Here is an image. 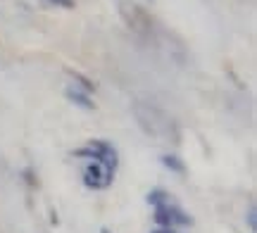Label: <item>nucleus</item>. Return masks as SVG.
Segmentation results:
<instances>
[{
	"label": "nucleus",
	"mask_w": 257,
	"mask_h": 233,
	"mask_svg": "<svg viewBox=\"0 0 257 233\" xmlns=\"http://www.w3.org/2000/svg\"><path fill=\"white\" fill-rule=\"evenodd\" d=\"M167 202H169V193L162 190V188H155V190L148 193V205L160 207V205H167Z\"/></svg>",
	"instance_id": "obj_4"
},
{
	"label": "nucleus",
	"mask_w": 257,
	"mask_h": 233,
	"mask_svg": "<svg viewBox=\"0 0 257 233\" xmlns=\"http://www.w3.org/2000/svg\"><path fill=\"white\" fill-rule=\"evenodd\" d=\"M248 226H250V231H255V228H257V221H255V207H250V209H248Z\"/></svg>",
	"instance_id": "obj_9"
},
{
	"label": "nucleus",
	"mask_w": 257,
	"mask_h": 233,
	"mask_svg": "<svg viewBox=\"0 0 257 233\" xmlns=\"http://www.w3.org/2000/svg\"><path fill=\"white\" fill-rule=\"evenodd\" d=\"M50 5H57V8H74V0H48Z\"/></svg>",
	"instance_id": "obj_8"
},
{
	"label": "nucleus",
	"mask_w": 257,
	"mask_h": 233,
	"mask_svg": "<svg viewBox=\"0 0 257 233\" xmlns=\"http://www.w3.org/2000/svg\"><path fill=\"white\" fill-rule=\"evenodd\" d=\"M102 233H110V231H107V228H102Z\"/></svg>",
	"instance_id": "obj_11"
},
{
	"label": "nucleus",
	"mask_w": 257,
	"mask_h": 233,
	"mask_svg": "<svg viewBox=\"0 0 257 233\" xmlns=\"http://www.w3.org/2000/svg\"><path fill=\"white\" fill-rule=\"evenodd\" d=\"M67 74L72 76L74 81H79V86H81V88L86 91V93H91V91H95V84H93V81L88 79V76H83L81 72H74V69H67Z\"/></svg>",
	"instance_id": "obj_5"
},
{
	"label": "nucleus",
	"mask_w": 257,
	"mask_h": 233,
	"mask_svg": "<svg viewBox=\"0 0 257 233\" xmlns=\"http://www.w3.org/2000/svg\"><path fill=\"white\" fill-rule=\"evenodd\" d=\"M172 221H174V226H191L193 219L188 214H186L184 209H179L176 205H172Z\"/></svg>",
	"instance_id": "obj_7"
},
{
	"label": "nucleus",
	"mask_w": 257,
	"mask_h": 233,
	"mask_svg": "<svg viewBox=\"0 0 257 233\" xmlns=\"http://www.w3.org/2000/svg\"><path fill=\"white\" fill-rule=\"evenodd\" d=\"M162 164H165L167 169H172V171H176V174H184L186 167H184V162L176 157V155H162Z\"/></svg>",
	"instance_id": "obj_6"
},
{
	"label": "nucleus",
	"mask_w": 257,
	"mask_h": 233,
	"mask_svg": "<svg viewBox=\"0 0 257 233\" xmlns=\"http://www.w3.org/2000/svg\"><path fill=\"white\" fill-rule=\"evenodd\" d=\"M74 157H88L93 162H100L102 167L114 176V169H117V150L112 148V143L107 140H91L86 148L74 150Z\"/></svg>",
	"instance_id": "obj_1"
},
{
	"label": "nucleus",
	"mask_w": 257,
	"mask_h": 233,
	"mask_svg": "<svg viewBox=\"0 0 257 233\" xmlns=\"http://www.w3.org/2000/svg\"><path fill=\"white\" fill-rule=\"evenodd\" d=\"M83 183L93 188V190H100V188H107L112 183V174L102 167L100 162H91L83 169Z\"/></svg>",
	"instance_id": "obj_2"
},
{
	"label": "nucleus",
	"mask_w": 257,
	"mask_h": 233,
	"mask_svg": "<svg viewBox=\"0 0 257 233\" xmlns=\"http://www.w3.org/2000/svg\"><path fill=\"white\" fill-rule=\"evenodd\" d=\"M64 98H67L69 103L83 107V110H95V103L91 100V95L86 93V91H81V88H74V86L64 88Z\"/></svg>",
	"instance_id": "obj_3"
},
{
	"label": "nucleus",
	"mask_w": 257,
	"mask_h": 233,
	"mask_svg": "<svg viewBox=\"0 0 257 233\" xmlns=\"http://www.w3.org/2000/svg\"><path fill=\"white\" fill-rule=\"evenodd\" d=\"M153 233H174V231H172V228H155Z\"/></svg>",
	"instance_id": "obj_10"
}]
</instances>
